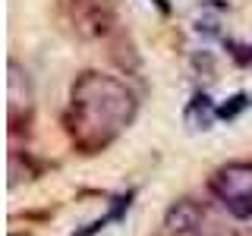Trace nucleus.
I'll list each match as a JSON object with an SVG mask.
<instances>
[{
  "label": "nucleus",
  "mask_w": 252,
  "mask_h": 236,
  "mask_svg": "<svg viewBox=\"0 0 252 236\" xmlns=\"http://www.w3.org/2000/svg\"><path fill=\"white\" fill-rule=\"evenodd\" d=\"M136 114L139 101L126 82L107 73H82L69 88L66 129L76 148L94 154L120 139Z\"/></svg>",
  "instance_id": "nucleus-1"
},
{
  "label": "nucleus",
  "mask_w": 252,
  "mask_h": 236,
  "mask_svg": "<svg viewBox=\"0 0 252 236\" xmlns=\"http://www.w3.org/2000/svg\"><path fill=\"white\" fill-rule=\"evenodd\" d=\"M208 186L215 199L227 208V214H233L236 220L252 217V164L243 161L224 164L220 170H215Z\"/></svg>",
  "instance_id": "nucleus-2"
},
{
  "label": "nucleus",
  "mask_w": 252,
  "mask_h": 236,
  "mask_svg": "<svg viewBox=\"0 0 252 236\" xmlns=\"http://www.w3.org/2000/svg\"><path fill=\"white\" fill-rule=\"evenodd\" d=\"M161 236H215V224L205 214L202 205H195L192 199H183L164 214Z\"/></svg>",
  "instance_id": "nucleus-3"
},
{
  "label": "nucleus",
  "mask_w": 252,
  "mask_h": 236,
  "mask_svg": "<svg viewBox=\"0 0 252 236\" xmlns=\"http://www.w3.org/2000/svg\"><path fill=\"white\" fill-rule=\"evenodd\" d=\"M6 98H10V123H16L22 114H29V107H32V82H29V73L19 69V63H10Z\"/></svg>",
  "instance_id": "nucleus-4"
},
{
  "label": "nucleus",
  "mask_w": 252,
  "mask_h": 236,
  "mask_svg": "<svg viewBox=\"0 0 252 236\" xmlns=\"http://www.w3.org/2000/svg\"><path fill=\"white\" fill-rule=\"evenodd\" d=\"M218 120V107L211 104L208 94H195L192 104L186 107V123L192 129H211V123Z\"/></svg>",
  "instance_id": "nucleus-5"
},
{
  "label": "nucleus",
  "mask_w": 252,
  "mask_h": 236,
  "mask_svg": "<svg viewBox=\"0 0 252 236\" xmlns=\"http://www.w3.org/2000/svg\"><path fill=\"white\" fill-rule=\"evenodd\" d=\"M155 3H158V10H161V13H170V3H167V0H155Z\"/></svg>",
  "instance_id": "nucleus-6"
}]
</instances>
